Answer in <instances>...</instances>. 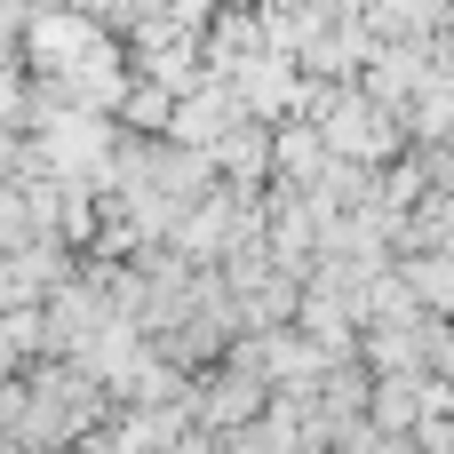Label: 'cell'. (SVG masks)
<instances>
[{"instance_id":"1","label":"cell","mask_w":454,"mask_h":454,"mask_svg":"<svg viewBox=\"0 0 454 454\" xmlns=\"http://www.w3.org/2000/svg\"><path fill=\"white\" fill-rule=\"evenodd\" d=\"M24 40H32V64L48 72V104L56 112H112L120 88H128V56L112 40L104 16H24Z\"/></svg>"},{"instance_id":"2","label":"cell","mask_w":454,"mask_h":454,"mask_svg":"<svg viewBox=\"0 0 454 454\" xmlns=\"http://www.w3.org/2000/svg\"><path fill=\"white\" fill-rule=\"evenodd\" d=\"M96 415H104V391H96L72 359H56V367H40V375L24 383V431H16V447L24 454L72 447L80 431H96Z\"/></svg>"},{"instance_id":"3","label":"cell","mask_w":454,"mask_h":454,"mask_svg":"<svg viewBox=\"0 0 454 454\" xmlns=\"http://www.w3.org/2000/svg\"><path fill=\"white\" fill-rule=\"evenodd\" d=\"M231 128H247V112H239V96L223 88V80H192L184 96H176V112H168V144L176 152H215Z\"/></svg>"},{"instance_id":"4","label":"cell","mask_w":454,"mask_h":454,"mask_svg":"<svg viewBox=\"0 0 454 454\" xmlns=\"http://www.w3.org/2000/svg\"><path fill=\"white\" fill-rule=\"evenodd\" d=\"M399 287H407V303L431 319V311H454V255H407L399 263Z\"/></svg>"}]
</instances>
